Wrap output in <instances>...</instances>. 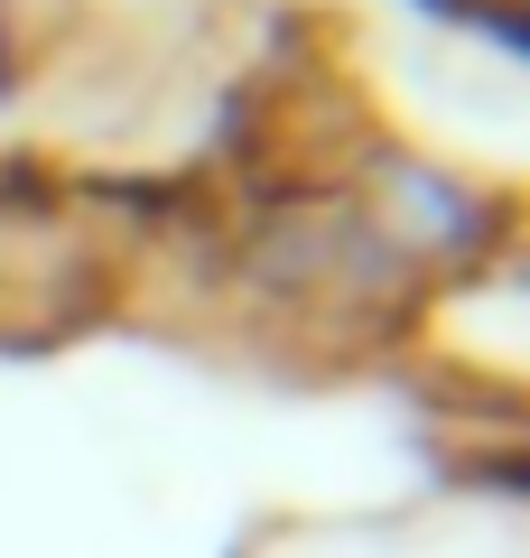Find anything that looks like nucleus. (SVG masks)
Wrapping results in <instances>:
<instances>
[{
	"label": "nucleus",
	"mask_w": 530,
	"mask_h": 558,
	"mask_svg": "<svg viewBox=\"0 0 530 558\" xmlns=\"http://www.w3.org/2000/svg\"><path fill=\"white\" fill-rule=\"evenodd\" d=\"M345 196L363 205V223H373V233L392 242L419 279H429V270H456V260L474 270L484 233L503 223L474 186H456L447 168H429V159H400V149H382V140L363 149V168L345 178Z\"/></svg>",
	"instance_id": "nucleus-1"
}]
</instances>
